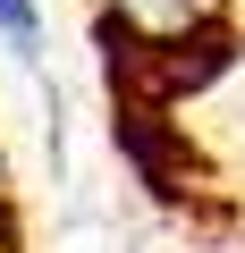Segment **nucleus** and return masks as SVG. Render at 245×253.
<instances>
[{
	"label": "nucleus",
	"mask_w": 245,
	"mask_h": 253,
	"mask_svg": "<svg viewBox=\"0 0 245 253\" xmlns=\"http://www.w3.org/2000/svg\"><path fill=\"white\" fill-rule=\"evenodd\" d=\"M211 17H220V0H110V26L127 34V42H152V51L203 42Z\"/></svg>",
	"instance_id": "obj_1"
},
{
	"label": "nucleus",
	"mask_w": 245,
	"mask_h": 253,
	"mask_svg": "<svg viewBox=\"0 0 245 253\" xmlns=\"http://www.w3.org/2000/svg\"><path fill=\"white\" fill-rule=\"evenodd\" d=\"M0 34H9L17 51H34V34H43V17H34V0H0Z\"/></svg>",
	"instance_id": "obj_2"
}]
</instances>
